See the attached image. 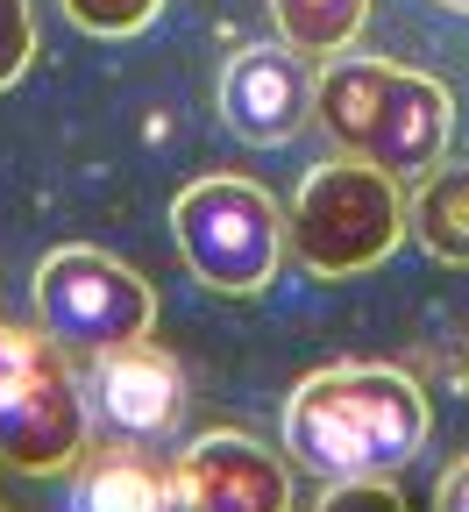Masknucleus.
<instances>
[{
	"instance_id": "1",
	"label": "nucleus",
	"mask_w": 469,
	"mask_h": 512,
	"mask_svg": "<svg viewBox=\"0 0 469 512\" xmlns=\"http://www.w3.org/2000/svg\"><path fill=\"white\" fill-rule=\"evenodd\" d=\"M427 392L391 363L313 370L285 399V448L313 477H391L427 448Z\"/></svg>"
},
{
	"instance_id": "2",
	"label": "nucleus",
	"mask_w": 469,
	"mask_h": 512,
	"mask_svg": "<svg viewBox=\"0 0 469 512\" xmlns=\"http://www.w3.org/2000/svg\"><path fill=\"white\" fill-rule=\"evenodd\" d=\"M313 121L327 128L334 157H356L384 178H427L448 157L455 100L441 79L406 72L391 57H334L313 79Z\"/></svg>"
},
{
	"instance_id": "3",
	"label": "nucleus",
	"mask_w": 469,
	"mask_h": 512,
	"mask_svg": "<svg viewBox=\"0 0 469 512\" xmlns=\"http://www.w3.org/2000/svg\"><path fill=\"white\" fill-rule=\"evenodd\" d=\"M398 242H406V185L370 171V164H356V157L313 164L306 185L292 192L285 249H292V264L313 271V278L377 271Z\"/></svg>"
},
{
	"instance_id": "4",
	"label": "nucleus",
	"mask_w": 469,
	"mask_h": 512,
	"mask_svg": "<svg viewBox=\"0 0 469 512\" xmlns=\"http://www.w3.org/2000/svg\"><path fill=\"white\" fill-rule=\"evenodd\" d=\"M171 235L185 271L221 299H256L285 264V207L249 178H192L171 200Z\"/></svg>"
},
{
	"instance_id": "5",
	"label": "nucleus",
	"mask_w": 469,
	"mask_h": 512,
	"mask_svg": "<svg viewBox=\"0 0 469 512\" xmlns=\"http://www.w3.org/2000/svg\"><path fill=\"white\" fill-rule=\"evenodd\" d=\"M86 456V399L50 335L0 320V463L15 477H57Z\"/></svg>"
},
{
	"instance_id": "6",
	"label": "nucleus",
	"mask_w": 469,
	"mask_h": 512,
	"mask_svg": "<svg viewBox=\"0 0 469 512\" xmlns=\"http://www.w3.org/2000/svg\"><path fill=\"white\" fill-rule=\"evenodd\" d=\"M36 320L57 349H114V342H143L157 320V292L107 249H50L36 264Z\"/></svg>"
},
{
	"instance_id": "7",
	"label": "nucleus",
	"mask_w": 469,
	"mask_h": 512,
	"mask_svg": "<svg viewBox=\"0 0 469 512\" xmlns=\"http://www.w3.org/2000/svg\"><path fill=\"white\" fill-rule=\"evenodd\" d=\"M171 484H178L185 512H292L285 456H271L263 441H249L235 427L185 441L178 463H171Z\"/></svg>"
},
{
	"instance_id": "8",
	"label": "nucleus",
	"mask_w": 469,
	"mask_h": 512,
	"mask_svg": "<svg viewBox=\"0 0 469 512\" xmlns=\"http://www.w3.org/2000/svg\"><path fill=\"white\" fill-rule=\"evenodd\" d=\"M313 64L306 50L292 43H249L228 57V72H221V121L235 128L242 143L256 150H278L292 143L299 128L313 121Z\"/></svg>"
},
{
	"instance_id": "9",
	"label": "nucleus",
	"mask_w": 469,
	"mask_h": 512,
	"mask_svg": "<svg viewBox=\"0 0 469 512\" xmlns=\"http://www.w3.org/2000/svg\"><path fill=\"white\" fill-rule=\"evenodd\" d=\"M93 413L114 441H164L185 413V377L150 342H114L93 356Z\"/></svg>"
},
{
	"instance_id": "10",
	"label": "nucleus",
	"mask_w": 469,
	"mask_h": 512,
	"mask_svg": "<svg viewBox=\"0 0 469 512\" xmlns=\"http://www.w3.org/2000/svg\"><path fill=\"white\" fill-rule=\"evenodd\" d=\"M72 512H178V484L164 463L114 448V456H79Z\"/></svg>"
},
{
	"instance_id": "11",
	"label": "nucleus",
	"mask_w": 469,
	"mask_h": 512,
	"mask_svg": "<svg viewBox=\"0 0 469 512\" xmlns=\"http://www.w3.org/2000/svg\"><path fill=\"white\" fill-rule=\"evenodd\" d=\"M406 228L420 235V249L434 264L469 271V164H434L427 178H413V200H406Z\"/></svg>"
},
{
	"instance_id": "12",
	"label": "nucleus",
	"mask_w": 469,
	"mask_h": 512,
	"mask_svg": "<svg viewBox=\"0 0 469 512\" xmlns=\"http://www.w3.org/2000/svg\"><path fill=\"white\" fill-rule=\"evenodd\" d=\"M271 22L306 57H342L370 22V0H271Z\"/></svg>"
},
{
	"instance_id": "13",
	"label": "nucleus",
	"mask_w": 469,
	"mask_h": 512,
	"mask_svg": "<svg viewBox=\"0 0 469 512\" xmlns=\"http://www.w3.org/2000/svg\"><path fill=\"white\" fill-rule=\"evenodd\" d=\"M164 0H64V15H72L86 36H136L157 22Z\"/></svg>"
},
{
	"instance_id": "14",
	"label": "nucleus",
	"mask_w": 469,
	"mask_h": 512,
	"mask_svg": "<svg viewBox=\"0 0 469 512\" xmlns=\"http://www.w3.org/2000/svg\"><path fill=\"white\" fill-rule=\"evenodd\" d=\"M313 512H406V491L391 477H334Z\"/></svg>"
},
{
	"instance_id": "15",
	"label": "nucleus",
	"mask_w": 469,
	"mask_h": 512,
	"mask_svg": "<svg viewBox=\"0 0 469 512\" xmlns=\"http://www.w3.org/2000/svg\"><path fill=\"white\" fill-rule=\"evenodd\" d=\"M36 57V8L29 0H0V93H8Z\"/></svg>"
},
{
	"instance_id": "16",
	"label": "nucleus",
	"mask_w": 469,
	"mask_h": 512,
	"mask_svg": "<svg viewBox=\"0 0 469 512\" xmlns=\"http://www.w3.org/2000/svg\"><path fill=\"white\" fill-rule=\"evenodd\" d=\"M434 512H469V456L434 484Z\"/></svg>"
},
{
	"instance_id": "17",
	"label": "nucleus",
	"mask_w": 469,
	"mask_h": 512,
	"mask_svg": "<svg viewBox=\"0 0 469 512\" xmlns=\"http://www.w3.org/2000/svg\"><path fill=\"white\" fill-rule=\"evenodd\" d=\"M441 8H455V15H469V0H441Z\"/></svg>"
},
{
	"instance_id": "18",
	"label": "nucleus",
	"mask_w": 469,
	"mask_h": 512,
	"mask_svg": "<svg viewBox=\"0 0 469 512\" xmlns=\"http://www.w3.org/2000/svg\"><path fill=\"white\" fill-rule=\"evenodd\" d=\"M0 512H8V505H0Z\"/></svg>"
}]
</instances>
